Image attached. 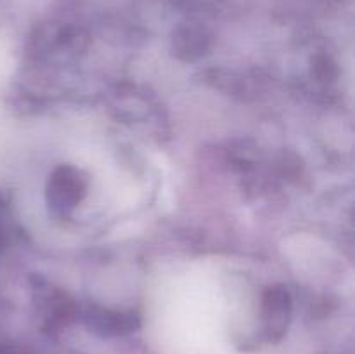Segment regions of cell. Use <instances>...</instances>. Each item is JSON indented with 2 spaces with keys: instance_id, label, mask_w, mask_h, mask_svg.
I'll use <instances>...</instances> for the list:
<instances>
[{
  "instance_id": "6da1fadb",
  "label": "cell",
  "mask_w": 355,
  "mask_h": 354,
  "mask_svg": "<svg viewBox=\"0 0 355 354\" xmlns=\"http://www.w3.org/2000/svg\"><path fill=\"white\" fill-rule=\"evenodd\" d=\"M87 183L82 174L71 167H61L52 174L47 186L49 203L59 212L71 210L85 194Z\"/></svg>"
},
{
  "instance_id": "7a4b0ae2",
  "label": "cell",
  "mask_w": 355,
  "mask_h": 354,
  "mask_svg": "<svg viewBox=\"0 0 355 354\" xmlns=\"http://www.w3.org/2000/svg\"><path fill=\"white\" fill-rule=\"evenodd\" d=\"M263 305L269 332L281 335L290 316V295L283 288H270L263 298Z\"/></svg>"
},
{
  "instance_id": "3957f363",
  "label": "cell",
  "mask_w": 355,
  "mask_h": 354,
  "mask_svg": "<svg viewBox=\"0 0 355 354\" xmlns=\"http://www.w3.org/2000/svg\"><path fill=\"white\" fill-rule=\"evenodd\" d=\"M90 323H92L94 328H97V332L107 333V335H120V333L132 332L135 328V321L132 316L111 311L92 312Z\"/></svg>"
}]
</instances>
